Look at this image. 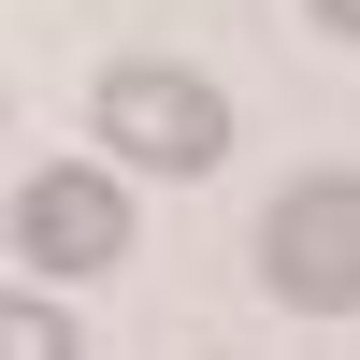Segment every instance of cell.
I'll return each instance as SVG.
<instances>
[{
    "label": "cell",
    "mask_w": 360,
    "mask_h": 360,
    "mask_svg": "<svg viewBox=\"0 0 360 360\" xmlns=\"http://www.w3.org/2000/svg\"><path fill=\"white\" fill-rule=\"evenodd\" d=\"M101 144L130 173H217L231 159V101H217V72H173V58H115L101 72Z\"/></svg>",
    "instance_id": "obj_1"
},
{
    "label": "cell",
    "mask_w": 360,
    "mask_h": 360,
    "mask_svg": "<svg viewBox=\"0 0 360 360\" xmlns=\"http://www.w3.org/2000/svg\"><path fill=\"white\" fill-rule=\"evenodd\" d=\"M259 288L303 317H360V173H288L259 217Z\"/></svg>",
    "instance_id": "obj_2"
},
{
    "label": "cell",
    "mask_w": 360,
    "mask_h": 360,
    "mask_svg": "<svg viewBox=\"0 0 360 360\" xmlns=\"http://www.w3.org/2000/svg\"><path fill=\"white\" fill-rule=\"evenodd\" d=\"M15 259L29 274H115V259H130V188H115V173H86V159H58V173H29L15 188Z\"/></svg>",
    "instance_id": "obj_3"
},
{
    "label": "cell",
    "mask_w": 360,
    "mask_h": 360,
    "mask_svg": "<svg viewBox=\"0 0 360 360\" xmlns=\"http://www.w3.org/2000/svg\"><path fill=\"white\" fill-rule=\"evenodd\" d=\"M0 360H72V332H58V317L15 288V303H0Z\"/></svg>",
    "instance_id": "obj_4"
},
{
    "label": "cell",
    "mask_w": 360,
    "mask_h": 360,
    "mask_svg": "<svg viewBox=\"0 0 360 360\" xmlns=\"http://www.w3.org/2000/svg\"><path fill=\"white\" fill-rule=\"evenodd\" d=\"M317 29H346V44H360V0H317Z\"/></svg>",
    "instance_id": "obj_5"
}]
</instances>
